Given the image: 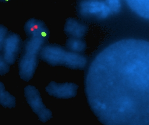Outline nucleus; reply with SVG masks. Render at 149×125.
<instances>
[{"label": "nucleus", "instance_id": "10", "mask_svg": "<svg viewBox=\"0 0 149 125\" xmlns=\"http://www.w3.org/2000/svg\"><path fill=\"white\" fill-rule=\"evenodd\" d=\"M106 3L113 13L118 12L121 8V0H107Z\"/></svg>", "mask_w": 149, "mask_h": 125}, {"label": "nucleus", "instance_id": "14", "mask_svg": "<svg viewBox=\"0 0 149 125\" xmlns=\"http://www.w3.org/2000/svg\"><path fill=\"white\" fill-rule=\"evenodd\" d=\"M3 1H8V0H3Z\"/></svg>", "mask_w": 149, "mask_h": 125}, {"label": "nucleus", "instance_id": "2", "mask_svg": "<svg viewBox=\"0 0 149 125\" xmlns=\"http://www.w3.org/2000/svg\"><path fill=\"white\" fill-rule=\"evenodd\" d=\"M24 93L27 103L41 122H46L52 117V112L45 106L40 92L36 87L27 85L24 88Z\"/></svg>", "mask_w": 149, "mask_h": 125}, {"label": "nucleus", "instance_id": "4", "mask_svg": "<svg viewBox=\"0 0 149 125\" xmlns=\"http://www.w3.org/2000/svg\"><path fill=\"white\" fill-rule=\"evenodd\" d=\"M80 11L84 16L101 19L107 18L112 13L107 3L101 0H85L80 4Z\"/></svg>", "mask_w": 149, "mask_h": 125}, {"label": "nucleus", "instance_id": "11", "mask_svg": "<svg viewBox=\"0 0 149 125\" xmlns=\"http://www.w3.org/2000/svg\"><path fill=\"white\" fill-rule=\"evenodd\" d=\"M10 66L4 60L2 54L0 53V76H3L8 73Z\"/></svg>", "mask_w": 149, "mask_h": 125}, {"label": "nucleus", "instance_id": "5", "mask_svg": "<svg viewBox=\"0 0 149 125\" xmlns=\"http://www.w3.org/2000/svg\"><path fill=\"white\" fill-rule=\"evenodd\" d=\"M21 39L15 33H10L7 35L2 50L4 60L10 65L15 63L20 51Z\"/></svg>", "mask_w": 149, "mask_h": 125}, {"label": "nucleus", "instance_id": "3", "mask_svg": "<svg viewBox=\"0 0 149 125\" xmlns=\"http://www.w3.org/2000/svg\"><path fill=\"white\" fill-rule=\"evenodd\" d=\"M39 52L24 48L18 62V73L24 81H29L34 75L39 64Z\"/></svg>", "mask_w": 149, "mask_h": 125}, {"label": "nucleus", "instance_id": "12", "mask_svg": "<svg viewBox=\"0 0 149 125\" xmlns=\"http://www.w3.org/2000/svg\"><path fill=\"white\" fill-rule=\"evenodd\" d=\"M8 35L7 28L3 25H0V52L2 51L4 41Z\"/></svg>", "mask_w": 149, "mask_h": 125}, {"label": "nucleus", "instance_id": "1", "mask_svg": "<svg viewBox=\"0 0 149 125\" xmlns=\"http://www.w3.org/2000/svg\"><path fill=\"white\" fill-rule=\"evenodd\" d=\"M149 43L125 39L114 43L100 53L91 64L87 81L116 84L88 86L87 95L96 115L115 120L136 119L137 112L148 108ZM120 120V123H121ZM111 121H110V123Z\"/></svg>", "mask_w": 149, "mask_h": 125}, {"label": "nucleus", "instance_id": "9", "mask_svg": "<svg viewBox=\"0 0 149 125\" xmlns=\"http://www.w3.org/2000/svg\"><path fill=\"white\" fill-rule=\"evenodd\" d=\"M66 28L68 32L76 37H81L84 33V26L73 20H70L68 22Z\"/></svg>", "mask_w": 149, "mask_h": 125}, {"label": "nucleus", "instance_id": "7", "mask_svg": "<svg viewBox=\"0 0 149 125\" xmlns=\"http://www.w3.org/2000/svg\"><path fill=\"white\" fill-rule=\"evenodd\" d=\"M128 6L138 15L145 19L149 15V0H125Z\"/></svg>", "mask_w": 149, "mask_h": 125}, {"label": "nucleus", "instance_id": "6", "mask_svg": "<svg viewBox=\"0 0 149 125\" xmlns=\"http://www.w3.org/2000/svg\"><path fill=\"white\" fill-rule=\"evenodd\" d=\"M24 29L29 37H40L47 39L48 37V30L44 23L35 18L26 21Z\"/></svg>", "mask_w": 149, "mask_h": 125}, {"label": "nucleus", "instance_id": "8", "mask_svg": "<svg viewBox=\"0 0 149 125\" xmlns=\"http://www.w3.org/2000/svg\"><path fill=\"white\" fill-rule=\"evenodd\" d=\"M0 105L4 108H14L16 106V98L6 91L4 84L0 81Z\"/></svg>", "mask_w": 149, "mask_h": 125}, {"label": "nucleus", "instance_id": "13", "mask_svg": "<svg viewBox=\"0 0 149 125\" xmlns=\"http://www.w3.org/2000/svg\"><path fill=\"white\" fill-rule=\"evenodd\" d=\"M69 47L75 51H81L84 48V44L81 41L77 39H72L69 42Z\"/></svg>", "mask_w": 149, "mask_h": 125}]
</instances>
